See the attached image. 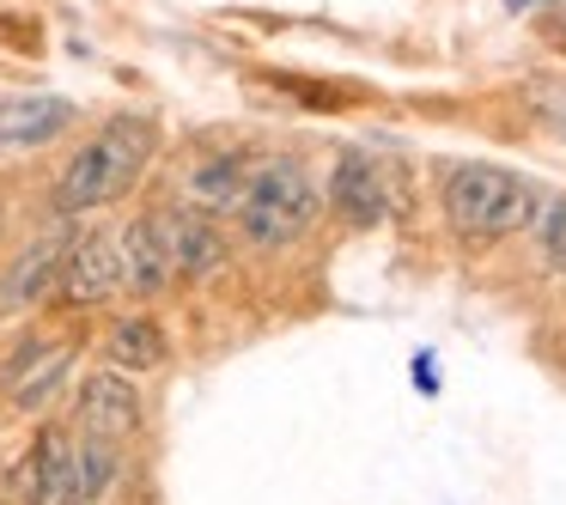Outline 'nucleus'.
<instances>
[{"mask_svg":"<svg viewBox=\"0 0 566 505\" xmlns=\"http://www.w3.org/2000/svg\"><path fill=\"white\" fill-rule=\"evenodd\" d=\"M153 147H159V128L147 116H111L86 147L67 159L62 183H55V213H92L104 201L128 196L135 177L147 171Z\"/></svg>","mask_w":566,"mask_h":505,"instance_id":"1","label":"nucleus"},{"mask_svg":"<svg viewBox=\"0 0 566 505\" xmlns=\"http://www.w3.org/2000/svg\"><path fill=\"white\" fill-rule=\"evenodd\" d=\"M439 201H444V220H451L457 238H517V232H530V220L542 208L536 183H524L505 165H481V159L444 165Z\"/></svg>","mask_w":566,"mask_h":505,"instance_id":"2","label":"nucleus"},{"mask_svg":"<svg viewBox=\"0 0 566 505\" xmlns=\"http://www.w3.org/2000/svg\"><path fill=\"white\" fill-rule=\"evenodd\" d=\"M317 177L305 171L298 159H269L250 171L244 196H238V225H244L250 244L281 250L317 220Z\"/></svg>","mask_w":566,"mask_h":505,"instance_id":"3","label":"nucleus"},{"mask_svg":"<svg viewBox=\"0 0 566 505\" xmlns=\"http://www.w3.org/2000/svg\"><path fill=\"white\" fill-rule=\"evenodd\" d=\"M55 293L67 305H104L111 293H123V256H116V238L111 232H86L67 244L62 256V281Z\"/></svg>","mask_w":566,"mask_h":505,"instance_id":"4","label":"nucleus"},{"mask_svg":"<svg viewBox=\"0 0 566 505\" xmlns=\"http://www.w3.org/2000/svg\"><path fill=\"white\" fill-rule=\"evenodd\" d=\"M329 208L342 213L347 225H378L384 213H390V171H384L371 152L347 147L342 159H335V177H329Z\"/></svg>","mask_w":566,"mask_h":505,"instance_id":"5","label":"nucleus"},{"mask_svg":"<svg viewBox=\"0 0 566 505\" xmlns=\"http://www.w3.org/2000/svg\"><path fill=\"white\" fill-rule=\"evenodd\" d=\"M67 244H74L67 232H43V238H31V244L19 250L13 269L0 274V311H7V317H13V311L43 305V298L55 293V281H62V256H67Z\"/></svg>","mask_w":566,"mask_h":505,"instance_id":"6","label":"nucleus"},{"mask_svg":"<svg viewBox=\"0 0 566 505\" xmlns=\"http://www.w3.org/2000/svg\"><path fill=\"white\" fill-rule=\"evenodd\" d=\"M80 427L111 444L140 427V390L128 383V371H92L80 383Z\"/></svg>","mask_w":566,"mask_h":505,"instance_id":"7","label":"nucleus"},{"mask_svg":"<svg viewBox=\"0 0 566 505\" xmlns=\"http://www.w3.org/2000/svg\"><path fill=\"white\" fill-rule=\"evenodd\" d=\"M67 371H74V354H67V347H55V341H25L13 359H7V378H0V383H7V402L31 414V408H43L55 390H62Z\"/></svg>","mask_w":566,"mask_h":505,"instance_id":"8","label":"nucleus"},{"mask_svg":"<svg viewBox=\"0 0 566 505\" xmlns=\"http://www.w3.org/2000/svg\"><path fill=\"white\" fill-rule=\"evenodd\" d=\"M159 232H165V250H171V274L201 281V274L220 269L226 244H220V225H213V213H201V208L159 213Z\"/></svg>","mask_w":566,"mask_h":505,"instance_id":"9","label":"nucleus"},{"mask_svg":"<svg viewBox=\"0 0 566 505\" xmlns=\"http://www.w3.org/2000/svg\"><path fill=\"white\" fill-rule=\"evenodd\" d=\"M116 256H123L128 293H140V298L165 293V286L177 281V274H171V250H165V232H159V213H140V220H128V232L116 238Z\"/></svg>","mask_w":566,"mask_h":505,"instance_id":"10","label":"nucleus"},{"mask_svg":"<svg viewBox=\"0 0 566 505\" xmlns=\"http://www.w3.org/2000/svg\"><path fill=\"white\" fill-rule=\"evenodd\" d=\"M74 123V104L31 92V98H0V147H43Z\"/></svg>","mask_w":566,"mask_h":505,"instance_id":"11","label":"nucleus"},{"mask_svg":"<svg viewBox=\"0 0 566 505\" xmlns=\"http://www.w3.org/2000/svg\"><path fill=\"white\" fill-rule=\"evenodd\" d=\"M244 183H250L244 159H208V165L196 171V183H189V196H196L201 213H238Z\"/></svg>","mask_w":566,"mask_h":505,"instance_id":"12","label":"nucleus"},{"mask_svg":"<svg viewBox=\"0 0 566 505\" xmlns=\"http://www.w3.org/2000/svg\"><path fill=\"white\" fill-rule=\"evenodd\" d=\"M111 359L123 371H153L165 359V329H159V323H147V317L116 323V329H111Z\"/></svg>","mask_w":566,"mask_h":505,"instance_id":"13","label":"nucleus"},{"mask_svg":"<svg viewBox=\"0 0 566 505\" xmlns=\"http://www.w3.org/2000/svg\"><path fill=\"white\" fill-rule=\"evenodd\" d=\"M74 475H80V499H98V493H111L116 481V444L111 439H80L74 444Z\"/></svg>","mask_w":566,"mask_h":505,"instance_id":"14","label":"nucleus"},{"mask_svg":"<svg viewBox=\"0 0 566 505\" xmlns=\"http://www.w3.org/2000/svg\"><path fill=\"white\" fill-rule=\"evenodd\" d=\"M536 244H542V256L554 262V269L566 274V196H554V201H542L536 208Z\"/></svg>","mask_w":566,"mask_h":505,"instance_id":"15","label":"nucleus"},{"mask_svg":"<svg viewBox=\"0 0 566 505\" xmlns=\"http://www.w3.org/2000/svg\"><path fill=\"white\" fill-rule=\"evenodd\" d=\"M536 31H542V43H554V50H566V0L554 7V13H542V19H536Z\"/></svg>","mask_w":566,"mask_h":505,"instance_id":"16","label":"nucleus"},{"mask_svg":"<svg viewBox=\"0 0 566 505\" xmlns=\"http://www.w3.org/2000/svg\"><path fill=\"white\" fill-rule=\"evenodd\" d=\"M505 7H512V13H517V7H536V0H505Z\"/></svg>","mask_w":566,"mask_h":505,"instance_id":"17","label":"nucleus"}]
</instances>
